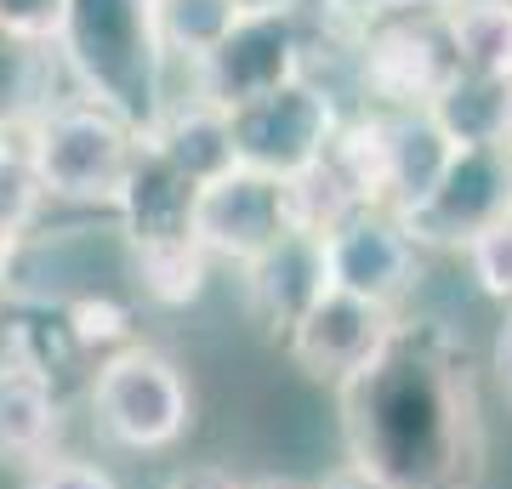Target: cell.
<instances>
[{
	"label": "cell",
	"mask_w": 512,
	"mask_h": 489,
	"mask_svg": "<svg viewBox=\"0 0 512 489\" xmlns=\"http://www.w3.org/2000/svg\"><path fill=\"white\" fill-rule=\"evenodd\" d=\"M353 467H370L393 489H467L473 410L467 387L433 347L393 325L387 347L342 381Z\"/></svg>",
	"instance_id": "6da1fadb"
},
{
	"label": "cell",
	"mask_w": 512,
	"mask_h": 489,
	"mask_svg": "<svg viewBox=\"0 0 512 489\" xmlns=\"http://www.w3.org/2000/svg\"><path fill=\"white\" fill-rule=\"evenodd\" d=\"M57 52L69 57L74 80L86 86V103L120 114L137 137H148L165 109V57L154 46L148 0H69Z\"/></svg>",
	"instance_id": "7a4b0ae2"
},
{
	"label": "cell",
	"mask_w": 512,
	"mask_h": 489,
	"mask_svg": "<svg viewBox=\"0 0 512 489\" xmlns=\"http://www.w3.org/2000/svg\"><path fill=\"white\" fill-rule=\"evenodd\" d=\"M137 131L120 114L97 109L86 97L52 103L23 126V160L35 171L40 200L69 205H114L126 188V171L137 160Z\"/></svg>",
	"instance_id": "3957f363"
},
{
	"label": "cell",
	"mask_w": 512,
	"mask_h": 489,
	"mask_svg": "<svg viewBox=\"0 0 512 489\" xmlns=\"http://www.w3.org/2000/svg\"><path fill=\"white\" fill-rule=\"evenodd\" d=\"M302 52H308V35H302L296 0H251L234 29L194 63V103L228 114L251 97H268L308 74Z\"/></svg>",
	"instance_id": "277c9868"
},
{
	"label": "cell",
	"mask_w": 512,
	"mask_h": 489,
	"mask_svg": "<svg viewBox=\"0 0 512 489\" xmlns=\"http://www.w3.org/2000/svg\"><path fill=\"white\" fill-rule=\"evenodd\" d=\"M92 416L120 450H171L188 433L194 399L183 370L154 347H120L97 364Z\"/></svg>",
	"instance_id": "5b68a950"
},
{
	"label": "cell",
	"mask_w": 512,
	"mask_h": 489,
	"mask_svg": "<svg viewBox=\"0 0 512 489\" xmlns=\"http://www.w3.org/2000/svg\"><path fill=\"white\" fill-rule=\"evenodd\" d=\"M336 103L325 86H313L308 74L291 86L251 97L228 109V143H234V165L262 171L274 182H296L308 165L325 160L330 137H336Z\"/></svg>",
	"instance_id": "8992f818"
},
{
	"label": "cell",
	"mask_w": 512,
	"mask_h": 489,
	"mask_svg": "<svg viewBox=\"0 0 512 489\" xmlns=\"http://www.w3.org/2000/svg\"><path fill=\"white\" fill-rule=\"evenodd\" d=\"M296 228L291 217V194L285 182L262 177V171H222V177L194 188V211H188V239L205 251V262H251L268 245Z\"/></svg>",
	"instance_id": "52a82bcc"
},
{
	"label": "cell",
	"mask_w": 512,
	"mask_h": 489,
	"mask_svg": "<svg viewBox=\"0 0 512 489\" xmlns=\"http://www.w3.org/2000/svg\"><path fill=\"white\" fill-rule=\"evenodd\" d=\"M512 217V148H456L433 194L399 211V228L416 245L467 251L484 228Z\"/></svg>",
	"instance_id": "ba28073f"
},
{
	"label": "cell",
	"mask_w": 512,
	"mask_h": 489,
	"mask_svg": "<svg viewBox=\"0 0 512 489\" xmlns=\"http://www.w3.org/2000/svg\"><path fill=\"white\" fill-rule=\"evenodd\" d=\"M319 251H325V285L342 296H359L370 308L399 313V302L416 290L421 245L399 228L393 211H376V205L353 211L319 234Z\"/></svg>",
	"instance_id": "9c48e42d"
},
{
	"label": "cell",
	"mask_w": 512,
	"mask_h": 489,
	"mask_svg": "<svg viewBox=\"0 0 512 489\" xmlns=\"http://www.w3.org/2000/svg\"><path fill=\"white\" fill-rule=\"evenodd\" d=\"M450 74H456V57L444 40L439 6L399 12L365 35V91L382 109H427Z\"/></svg>",
	"instance_id": "30bf717a"
},
{
	"label": "cell",
	"mask_w": 512,
	"mask_h": 489,
	"mask_svg": "<svg viewBox=\"0 0 512 489\" xmlns=\"http://www.w3.org/2000/svg\"><path fill=\"white\" fill-rule=\"evenodd\" d=\"M393 325H399V313L370 308V302L342 296V290H325V296L285 330V347H291V359L302 364L313 381H336V387H342V381H353L387 347Z\"/></svg>",
	"instance_id": "8fae6325"
},
{
	"label": "cell",
	"mask_w": 512,
	"mask_h": 489,
	"mask_svg": "<svg viewBox=\"0 0 512 489\" xmlns=\"http://www.w3.org/2000/svg\"><path fill=\"white\" fill-rule=\"evenodd\" d=\"M376 131V171H382V211H410L433 194V182L444 177V165L456 160V148L444 137L427 109H376L370 114Z\"/></svg>",
	"instance_id": "7c38bea8"
},
{
	"label": "cell",
	"mask_w": 512,
	"mask_h": 489,
	"mask_svg": "<svg viewBox=\"0 0 512 489\" xmlns=\"http://www.w3.org/2000/svg\"><path fill=\"white\" fill-rule=\"evenodd\" d=\"M325 290V251H319V234H308V228H291L279 245L245 262V302L268 336H285Z\"/></svg>",
	"instance_id": "4fadbf2b"
},
{
	"label": "cell",
	"mask_w": 512,
	"mask_h": 489,
	"mask_svg": "<svg viewBox=\"0 0 512 489\" xmlns=\"http://www.w3.org/2000/svg\"><path fill=\"white\" fill-rule=\"evenodd\" d=\"M114 211L126 217V245H154V239H188V211H194V182L177 177L148 143H137V160L126 171V188Z\"/></svg>",
	"instance_id": "5bb4252c"
},
{
	"label": "cell",
	"mask_w": 512,
	"mask_h": 489,
	"mask_svg": "<svg viewBox=\"0 0 512 489\" xmlns=\"http://www.w3.org/2000/svg\"><path fill=\"white\" fill-rule=\"evenodd\" d=\"M427 120L450 137V148H512V80L507 74H450Z\"/></svg>",
	"instance_id": "9a60e30c"
},
{
	"label": "cell",
	"mask_w": 512,
	"mask_h": 489,
	"mask_svg": "<svg viewBox=\"0 0 512 489\" xmlns=\"http://www.w3.org/2000/svg\"><path fill=\"white\" fill-rule=\"evenodd\" d=\"M154 154H160L177 177H188L194 188L222 171H234V143H228V114L211 109V103H165L160 120L148 126L143 137Z\"/></svg>",
	"instance_id": "2e32d148"
},
{
	"label": "cell",
	"mask_w": 512,
	"mask_h": 489,
	"mask_svg": "<svg viewBox=\"0 0 512 489\" xmlns=\"http://www.w3.org/2000/svg\"><path fill=\"white\" fill-rule=\"evenodd\" d=\"M52 376L35 364H0V461H46L57 438Z\"/></svg>",
	"instance_id": "e0dca14e"
},
{
	"label": "cell",
	"mask_w": 512,
	"mask_h": 489,
	"mask_svg": "<svg viewBox=\"0 0 512 489\" xmlns=\"http://www.w3.org/2000/svg\"><path fill=\"white\" fill-rule=\"evenodd\" d=\"M439 23L461 74L512 80V0H439Z\"/></svg>",
	"instance_id": "ac0fdd59"
},
{
	"label": "cell",
	"mask_w": 512,
	"mask_h": 489,
	"mask_svg": "<svg viewBox=\"0 0 512 489\" xmlns=\"http://www.w3.org/2000/svg\"><path fill=\"white\" fill-rule=\"evenodd\" d=\"M245 6H251V0H148L154 46H160L165 63L183 57L188 69H194V63L234 29V18Z\"/></svg>",
	"instance_id": "d6986e66"
},
{
	"label": "cell",
	"mask_w": 512,
	"mask_h": 489,
	"mask_svg": "<svg viewBox=\"0 0 512 489\" xmlns=\"http://www.w3.org/2000/svg\"><path fill=\"white\" fill-rule=\"evenodd\" d=\"M131 279L143 285V296L183 308L205 290V251L194 239H154V245H131Z\"/></svg>",
	"instance_id": "ffe728a7"
},
{
	"label": "cell",
	"mask_w": 512,
	"mask_h": 489,
	"mask_svg": "<svg viewBox=\"0 0 512 489\" xmlns=\"http://www.w3.org/2000/svg\"><path fill=\"white\" fill-rule=\"evenodd\" d=\"M46 46L0 35V137L23 131L35 114L52 109V86H46Z\"/></svg>",
	"instance_id": "44dd1931"
},
{
	"label": "cell",
	"mask_w": 512,
	"mask_h": 489,
	"mask_svg": "<svg viewBox=\"0 0 512 489\" xmlns=\"http://www.w3.org/2000/svg\"><path fill=\"white\" fill-rule=\"evenodd\" d=\"M467 262H473V279H478L484 296L512 302V217H501L495 228H484V234L467 245Z\"/></svg>",
	"instance_id": "7402d4cb"
},
{
	"label": "cell",
	"mask_w": 512,
	"mask_h": 489,
	"mask_svg": "<svg viewBox=\"0 0 512 489\" xmlns=\"http://www.w3.org/2000/svg\"><path fill=\"white\" fill-rule=\"evenodd\" d=\"M69 23V0H0V35L29 40V46H57Z\"/></svg>",
	"instance_id": "603a6c76"
},
{
	"label": "cell",
	"mask_w": 512,
	"mask_h": 489,
	"mask_svg": "<svg viewBox=\"0 0 512 489\" xmlns=\"http://www.w3.org/2000/svg\"><path fill=\"white\" fill-rule=\"evenodd\" d=\"M29 489H114V478L92 461H40Z\"/></svg>",
	"instance_id": "cb8c5ba5"
},
{
	"label": "cell",
	"mask_w": 512,
	"mask_h": 489,
	"mask_svg": "<svg viewBox=\"0 0 512 489\" xmlns=\"http://www.w3.org/2000/svg\"><path fill=\"white\" fill-rule=\"evenodd\" d=\"M336 18H353L365 23V29H376V23L399 18V12H410V6H427V0H325Z\"/></svg>",
	"instance_id": "d4e9b609"
},
{
	"label": "cell",
	"mask_w": 512,
	"mask_h": 489,
	"mask_svg": "<svg viewBox=\"0 0 512 489\" xmlns=\"http://www.w3.org/2000/svg\"><path fill=\"white\" fill-rule=\"evenodd\" d=\"M325 489H393V484L376 478L370 467H353V461H348L342 472H330V478H325Z\"/></svg>",
	"instance_id": "484cf974"
},
{
	"label": "cell",
	"mask_w": 512,
	"mask_h": 489,
	"mask_svg": "<svg viewBox=\"0 0 512 489\" xmlns=\"http://www.w3.org/2000/svg\"><path fill=\"white\" fill-rule=\"evenodd\" d=\"M495 376H501V387H507V399H512V313H507V325H501V336H495Z\"/></svg>",
	"instance_id": "4316f807"
},
{
	"label": "cell",
	"mask_w": 512,
	"mask_h": 489,
	"mask_svg": "<svg viewBox=\"0 0 512 489\" xmlns=\"http://www.w3.org/2000/svg\"><path fill=\"white\" fill-rule=\"evenodd\" d=\"M171 489H239V484L228 478V472H183Z\"/></svg>",
	"instance_id": "83f0119b"
},
{
	"label": "cell",
	"mask_w": 512,
	"mask_h": 489,
	"mask_svg": "<svg viewBox=\"0 0 512 489\" xmlns=\"http://www.w3.org/2000/svg\"><path fill=\"white\" fill-rule=\"evenodd\" d=\"M256 489H291V484H256Z\"/></svg>",
	"instance_id": "f1b7e54d"
}]
</instances>
